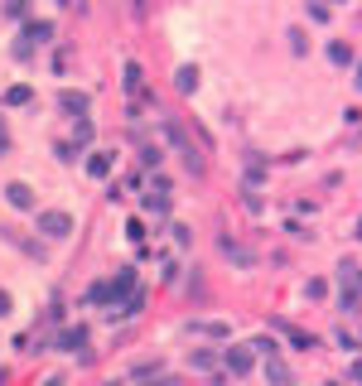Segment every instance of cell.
Wrapping results in <instances>:
<instances>
[{"instance_id":"obj_4","label":"cell","mask_w":362,"mask_h":386,"mask_svg":"<svg viewBox=\"0 0 362 386\" xmlns=\"http://www.w3.org/2000/svg\"><path fill=\"white\" fill-rule=\"evenodd\" d=\"M227 372H232V377H242V372H251V353L247 348H227Z\"/></svg>"},{"instance_id":"obj_2","label":"cell","mask_w":362,"mask_h":386,"mask_svg":"<svg viewBox=\"0 0 362 386\" xmlns=\"http://www.w3.org/2000/svg\"><path fill=\"white\" fill-rule=\"evenodd\" d=\"M338 271H343V295H353V300H362V271L353 266V261H343Z\"/></svg>"},{"instance_id":"obj_3","label":"cell","mask_w":362,"mask_h":386,"mask_svg":"<svg viewBox=\"0 0 362 386\" xmlns=\"http://www.w3.org/2000/svg\"><path fill=\"white\" fill-rule=\"evenodd\" d=\"M54 39V25L49 20H34V25H25V44L34 49V44H49Z\"/></svg>"},{"instance_id":"obj_23","label":"cell","mask_w":362,"mask_h":386,"mask_svg":"<svg viewBox=\"0 0 362 386\" xmlns=\"http://www.w3.org/2000/svg\"><path fill=\"white\" fill-rule=\"evenodd\" d=\"M44 386H63V382H58V377H54V382H44Z\"/></svg>"},{"instance_id":"obj_13","label":"cell","mask_w":362,"mask_h":386,"mask_svg":"<svg viewBox=\"0 0 362 386\" xmlns=\"http://www.w3.org/2000/svg\"><path fill=\"white\" fill-rule=\"evenodd\" d=\"M329 58H334V63H353V49H348V44H329Z\"/></svg>"},{"instance_id":"obj_5","label":"cell","mask_w":362,"mask_h":386,"mask_svg":"<svg viewBox=\"0 0 362 386\" xmlns=\"http://www.w3.org/2000/svg\"><path fill=\"white\" fill-rule=\"evenodd\" d=\"M5 198H10V208H34V189L29 184H10Z\"/></svg>"},{"instance_id":"obj_1","label":"cell","mask_w":362,"mask_h":386,"mask_svg":"<svg viewBox=\"0 0 362 386\" xmlns=\"http://www.w3.org/2000/svg\"><path fill=\"white\" fill-rule=\"evenodd\" d=\"M39 232H44V237H68V232H73V218L58 213V208H49V213H39Z\"/></svg>"},{"instance_id":"obj_9","label":"cell","mask_w":362,"mask_h":386,"mask_svg":"<svg viewBox=\"0 0 362 386\" xmlns=\"http://www.w3.org/2000/svg\"><path fill=\"white\" fill-rule=\"evenodd\" d=\"M58 343H63V348H73V353H78V348H83V343H87V329H68V333H63V338H58Z\"/></svg>"},{"instance_id":"obj_22","label":"cell","mask_w":362,"mask_h":386,"mask_svg":"<svg viewBox=\"0 0 362 386\" xmlns=\"http://www.w3.org/2000/svg\"><path fill=\"white\" fill-rule=\"evenodd\" d=\"M358 87H362V63H358Z\"/></svg>"},{"instance_id":"obj_21","label":"cell","mask_w":362,"mask_h":386,"mask_svg":"<svg viewBox=\"0 0 362 386\" xmlns=\"http://www.w3.org/2000/svg\"><path fill=\"white\" fill-rule=\"evenodd\" d=\"M353 382H362V362H353Z\"/></svg>"},{"instance_id":"obj_11","label":"cell","mask_w":362,"mask_h":386,"mask_svg":"<svg viewBox=\"0 0 362 386\" xmlns=\"http://www.w3.org/2000/svg\"><path fill=\"white\" fill-rule=\"evenodd\" d=\"M87 169H92L97 179H102V174H112V155H92V160H87Z\"/></svg>"},{"instance_id":"obj_14","label":"cell","mask_w":362,"mask_h":386,"mask_svg":"<svg viewBox=\"0 0 362 386\" xmlns=\"http://www.w3.org/2000/svg\"><path fill=\"white\" fill-rule=\"evenodd\" d=\"M5 102H10V107H25V102H29V87H10V92H5Z\"/></svg>"},{"instance_id":"obj_16","label":"cell","mask_w":362,"mask_h":386,"mask_svg":"<svg viewBox=\"0 0 362 386\" xmlns=\"http://www.w3.org/2000/svg\"><path fill=\"white\" fill-rule=\"evenodd\" d=\"M194 333H208V338H227V324H194Z\"/></svg>"},{"instance_id":"obj_10","label":"cell","mask_w":362,"mask_h":386,"mask_svg":"<svg viewBox=\"0 0 362 386\" xmlns=\"http://www.w3.org/2000/svg\"><path fill=\"white\" fill-rule=\"evenodd\" d=\"M223 256H232V261L251 266V251H247V247H237V242H223Z\"/></svg>"},{"instance_id":"obj_7","label":"cell","mask_w":362,"mask_h":386,"mask_svg":"<svg viewBox=\"0 0 362 386\" xmlns=\"http://www.w3.org/2000/svg\"><path fill=\"white\" fill-rule=\"evenodd\" d=\"M266 377H271L276 386H290V372H285V362H280V358H271V362H266Z\"/></svg>"},{"instance_id":"obj_17","label":"cell","mask_w":362,"mask_h":386,"mask_svg":"<svg viewBox=\"0 0 362 386\" xmlns=\"http://www.w3.org/2000/svg\"><path fill=\"white\" fill-rule=\"evenodd\" d=\"M126 92H140V68L136 63H126Z\"/></svg>"},{"instance_id":"obj_24","label":"cell","mask_w":362,"mask_h":386,"mask_svg":"<svg viewBox=\"0 0 362 386\" xmlns=\"http://www.w3.org/2000/svg\"><path fill=\"white\" fill-rule=\"evenodd\" d=\"M358 237H362V222H358Z\"/></svg>"},{"instance_id":"obj_8","label":"cell","mask_w":362,"mask_h":386,"mask_svg":"<svg viewBox=\"0 0 362 386\" xmlns=\"http://www.w3.org/2000/svg\"><path fill=\"white\" fill-rule=\"evenodd\" d=\"M131 285H136V271H131V266H126V271H121V276H116L112 285H107V290H112V295H126V290H131Z\"/></svg>"},{"instance_id":"obj_19","label":"cell","mask_w":362,"mask_h":386,"mask_svg":"<svg viewBox=\"0 0 362 386\" xmlns=\"http://www.w3.org/2000/svg\"><path fill=\"white\" fill-rule=\"evenodd\" d=\"M5 150H10V131L0 126V155H5Z\"/></svg>"},{"instance_id":"obj_6","label":"cell","mask_w":362,"mask_h":386,"mask_svg":"<svg viewBox=\"0 0 362 386\" xmlns=\"http://www.w3.org/2000/svg\"><path fill=\"white\" fill-rule=\"evenodd\" d=\"M58 107H63V111H78V116H87V107H92V102H87V92H63V97H58Z\"/></svg>"},{"instance_id":"obj_20","label":"cell","mask_w":362,"mask_h":386,"mask_svg":"<svg viewBox=\"0 0 362 386\" xmlns=\"http://www.w3.org/2000/svg\"><path fill=\"white\" fill-rule=\"evenodd\" d=\"M5 314H10V295L0 290V319H5Z\"/></svg>"},{"instance_id":"obj_15","label":"cell","mask_w":362,"mask_h":386,"mask_svg":"<svg viewBox=\"0 0 362 386\" xmlns=\"http://www.w3.org/2000/svg\"><path fill=\"white\" fill-rule=\"evenodd\" d=\"M145 208H150V213H169V198H165V193H150Z\"/></svg>"},{"instance_id":"obj_12","label":"cell","mask_w":362,"mask_h":386,"mask_svg":"<svg viewBox=\"0 0 362 386\" xmlns=\"http://www.w3.org/2000/svg\"><path fill=\"white\" fill-rule=\"evenodd\" d=\"M174 83H179V92H189V87H198V68H179V78H174Z\"/></svg>"},{"instance_id":"obj_18","label":"cell","mask_w":362,"mask_h":386,"mask_svg":"<svg viewBox=\"0 0 362 386\" xmlns=\"http://www.w3.org/2000/svg\"><path fill=\"white\" fill-rule=\"evenodd\" d=\"M5 15H15V20H20V15H25V0H5Z\"/></svg>"}]
</instances>
